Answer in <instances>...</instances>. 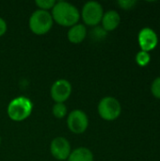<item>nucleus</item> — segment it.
<instances>
[{"label": "nucleus", "mask_w": 160, "mask_h": 161, "mask_svg": "<svg viewBox=\"0 0 160 161\" xmlns=\"http://www.w3.org/2000/svg\"><path fill=\"white\" fill-rule=\"evenodd\" d=\"M53 21L62 26H73L78 24L80 19V12L73 4L66 1L56 2L52 8Z\"/></svg>", "instance_id": "obj_1"}, {"label": "nucleus", "mask_w": 160, "mask_h": 161, "mask_svg": "<svg viewBox=\"0 0 160 161\" xmlns=\"http://www.w3.org/2000/svg\"><path fill=\"white\" fill-rule=\"evenodd\" d=\"M33 110V103L25 96H18L12 99L8 106V116L14 122H23L27 119Z\"/></svg>", "instance_id": "obj_2"}, {"label": "nucleus", "mask_w": 160, "mask_h": 161, "mask_svg": "<svg viewBox=\"0 0 160 161\" xmlns=\"http://www.w3.org/2000/svg\"><path fill=\"white\" fill-rule=\"evenodd\" d=\"M54 21L51 13L41 9L35 10L28 21L29 29L36 35H44L48 33L51 30Z\"/></svg>", "instance_id": "obj_3"}, {"label": "nucleus", "mask_w": 160, "mask_h": 161, "mask_svg": "<svg viewBox=\"0 0 160 161\" xmlns=\"http://www.w3.org/2000/svg\"><path fill=\"white\" fill-rule=\"evenodd\" d=\"M100 117L106 121H114L122 113V106L120 102L112 96L102 98L97 107Z\"/></svg>", "instance_id": "obj_4"}, {"label": "nucleus", "mask_w": 160, "mask_h": 161, "mask_svg": "<svg viewBox=\"0 0 160 161\" xmlns=\"http://www.w3.org/2000/svg\"><path fill=\"white\" fill-rule=\"evenodd\" d=\"M104 15V9L100 3L96 1H89L87 2L80 13V17L83 22L91 26H95L99 23H101Z\"/></svg>", "instance_id": "obj_5"}, {"label": "nucleus", "mask_w": 160, "mask_h": 161, "mask_svg": "<svg viewBox=\"0 0 160 161\" xmlns=\"http://www.w3.org/2000/svg\"><path fill=\"white\" fill-rule=\"evenodd\" d=\"M67 126L71 132L74 134H82L89 126V118L83 110L74 109L68 115Z\"/></svg>", "instance_id": "obj_6"}, {"label": "nucleus", "mask_w": 160, "mask_h": 161, "mask_svg": "<svg viewBox=\"0 0 160 161\" xmlns=\"http://www.w3.org/2000/svg\"><path fill=\"white\" fill-rule=\"evenodd\" d=\"M72 93V85L66 79H58L55 81L50 89L51 98L56 103H64L69 99Z\"/></svg>", "instance_id": "obj_7"}, {"label": "nucleus", "mask_w": 160, "mask_h": 161, "mask_svg": "<svg viewBox=\"0 0 160 161\" xmlns=\"http://www.w3.org/2000/svg\"><path fill=\"white\" fill-rule=\"evenodd\" d=\"M50 152L56 159L66 160L72 152L71 144L67 139L63 137H57L51 142Z\"/></svg>", "instance_id": "obj_8"}, {"label": "nucleus", "mask_w": 160, "mask_h": 161, "mask_svg": "<svg viewBox=\"0 0 160 161\" xmlns=\"http://www.w3.org/2000/svg\"><path fill=\"white\" fill-rule=\"evenodd\" d=\"M139 44L141 51L148 52L155 49L158 42V38L157 33L150 27L142 28L138 36Z\"/></svg>", "instance_id": "obj_9"}, {"label": "nucleus", "mask_w": 160, "mask_h": 161, "mask_svg": "<svg viewBox=\"0 0 160 161\" xmlns=\"http://www.w3.org/2000/svg\"><path fill=\"white\" fill-rule=\"evenodd\" d=\"M101 23L103 25V29L106 32L113 31L119 26L121 23L120 14L116 10H108L104 13Z\"/></svg>", "instance_id": "obj_10"}, {"label": "nucleus", "mask_w": 160, "mask_h": 161, "mask_svg": "<svg viewBox=\"0 0 160 161\" xmlns=\"http://www.w3.org/2000/svg\"><path fill=\"white\" fill-rule=\"evenodd\" d=\"M87 37V28L83 24H76L70 27L67 38L72 43H80Z\"/></svg>", "instance_id": "obj_11"}, {"label": "nucleus", "mask_w": 160, "mask_h": 161, "mask_svg": "<svg viewBox=\"0 0 160 161\" xmlns=\"http://www.w3.org/2000/svg\"><path fill=\"white\" fill-rule=\"evenodd\" d=\"M68 161H94V157L89 148L79 147L71 152Z\"/></svg>", "instance_id": "obj_12"}, {"label": "nucleus", "mask_w": 160, "mask_h": 161, "mask_svg": "<svg viewBox=\"0 0 160 161\" xmlns=\"http://www.w3.org/2000/svg\"><path fill=\"white\" fill-rule=\"evenodd\" d=\"M53 115L58 119H62L67 115V107L64 103H56L52 108Z\"/></svg>", "instance_id": "obj_13"}, {"label": "nucleus", "mask_w": 160, "mask_h": 161, "mask_svg": "<svg viewBox=\"0 0 160 161\" xmlns=\"http://www.w3.org/2000/svg\"><path fill=\"white\" fill-rule=\"evenodd\" d=\"M150 59H151V57H150V54L148 52H145V51H140L137 56H136V61L137 63L140 65V66H146L149 62H150Z\"/></svg>", "instance_id": "obj_14"}, {"label": "nucleus", "mask_w": 160, "mask_h": 161, "mask_svg": "<svg viewBox=\"0 0 160 161\" xmlns=\"http://www.w3.org/2000/svg\"><path fill=\"white\" fill-rule=\"evenodd\" d=\"M35 4L37 5L39 9L48 11L49 9H52L54 8L56 1L55 0H36Z\"/></svg>", "instance_id": "obj_15"}, {"label": "nucleus", "mask_w": 160, "mask_h": 161, "mask_svg": "<svg viewBox=\"0 0 160 161\" xmlns=\"http://www.w3.org/2000/svg\"><path fill=\"white\" fill-rule=\"evenodd\" d=\"M151 92L156 98L160 99V76L157 77L153 81L152 86H151Z\"/></svg>", "instance_id": "obj_16"}, {"label": "nucleus", "mask_w": 160, "mask_h": 161, "mask_svg": "<svg viewBox=\"0 0 160 161\" xmlns=\"http://www.w3.org/2000/svg\"><path fill=\"white\" fill-rule=\"evenodd\" d=\"M137 1L135 0H120L118 1V5L124 9H130L136 5Z\"/></svg>", "instance_id": "obj_17"}, {"label": "nucleus", "mask_w": 160, "mask_h": 161, "mask_svg": "<svg viewBox=\"0 0 160 161\" xmlns=\"http://www.w3.org/2000/svg\"><path fill=\"white\" fill-rule=\"evenodd\" d=\"M7 29H8V25H7L6 21L0 17V37L3 36L7 32Z\"/></svg>", "instance_id": "obj_18"}, {"label": "nucleus", "mask_w": 160, "mask_h": 161, "mask_svg": "<svg viewBox=\"0 0 160 161\" xmlns=\"http://www.w3.org/2000/svg\"><path fill=\"white\" fill-rule=\"evenodd\" d=\"M0 145H1V137H0Z\"/></svg>", "instance_id": "obj_19"}]
</instances>
